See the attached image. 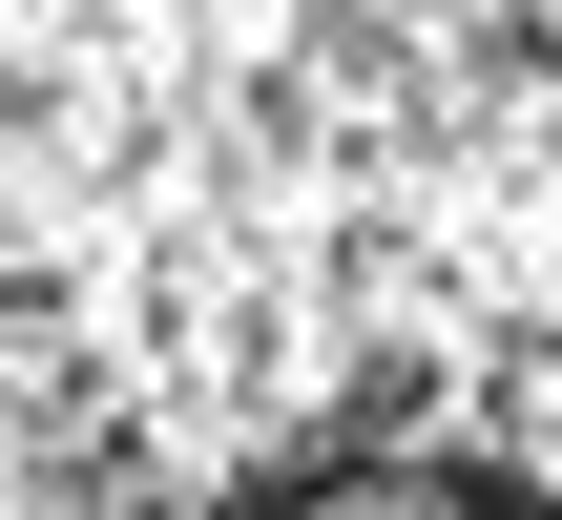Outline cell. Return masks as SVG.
Returning <instances> with one entry per match:
<instances>
[{"label": "cell", "mask_w": 562, "mask_h": 520, "mask_svg": "<svg viewBox=\"0 0 562 520\" xmlns=\"http://www.w3.org/2000/svg\"><path fill=\"white\" fill-rule=\"evenodd\" d=\"M0 520H562V0H0Z\"/></svg>", "instance_id": "6da1fadb"}]
</instances>
